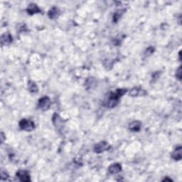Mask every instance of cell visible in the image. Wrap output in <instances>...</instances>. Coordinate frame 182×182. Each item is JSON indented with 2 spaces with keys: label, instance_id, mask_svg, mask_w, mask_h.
Here are the masks:
<instances>
[{
  "label": "cell",
  "instance_id": "1",
  "mask_svg": "<svg viewBox=\"0 0 182 182\" xmlns=\"http://www.w3.org/2000/svg\"><path fill=\"white\" fill-rule=\"evenodd\" d=\"M127 89H117L114 92L110 93L108 97H107L106 100L104 102V105L108 108H113L116 107L119 102L120 99L127 93Z\"/></svg>",
  "mask_w": 182,
  "mask_h": 182
},
{
  "label": "cell",
  "instance_id": "2",
  "mask_svg": "<svg viewBox=\"0 0 182 182\" xmlns=\"http://www.w3.org/2000/svg\"><path fill=\"white\" fill-rule=\"evenodd\" d=\"M19 125L20 129L26 132H32L35 129V123L31 120L22 119Z\"/></svg>",
  "mask_w": 182,
  "mask_h": 182
},
{
  "label": "cell",
  "instance_id": "3",
  "mask_svg": "<svg viewBox=\"0 0 182 182\" xmlns=\"http://www.w3.org/2000/svg\"><path fill=\"white\" fill-rule=\"evenodd\" d=\"M51 100L48 96H44L41 99H39V103H38V108L40 110L46 111L49 110V108L51 106Z\"/></svg>",
  "mask_w": 182,
  "mask_h": 182
},
{
  "label": "cell",
  "instance_id": "4",
  "mask_svg": "<svg viewBox=\"0 0 182 182\" xmlns=\"http://www.w3.org/2000/svg\"><path fill=\"white\" fill-rule=\"evenodd\" d=\"M110 148V146L107 142L102 141L97 144L94 146V152L97 154H101L105 151L109 150Z\"/></svg>",
  "mask_w": 182,
  "mask_h": 182
},
{
  "label": "cell",
  "instance_id": "5",
  "mask_svg": "<svg viewBox=\"0 0 182 182\" xmlns=\"http://www.w3.org/2000/svg\"><path fill=\"white\" fill-rule=\"evenodd\" d=\"M16 176L19 179V181L23 182H29L32 181L29 172L26 170H19L16 172Z\"/></svg>",
  "mask_w": 182,
  "mask_h": 182
},
{
  "label": "cell",
  "instance_id": "6",
  "mask_svg": "<svg viewBox=\"0 0 182 182\" xmlns=\"http://www.w3.org/2000/svg\"><path fill=\"white\" fill-rule=\"evenodd\" d=\"M146 92L141 87H134L129 91V95L132 97H142L145 96L146 95Z\"/></svg>",
  "mask_w": 182,
  "mask_h": 182
},
{
  "label": "cell",
  "instance_id": "7",
  "mask_svg": "<svg viewBox=\"0 0 182 182\" xmlns=\"http://www.w3.org/2000/svg\"><path fill=\"white\" fill-rule=\"evenodd\" d=\"M27 13L29 15H34L35 14L41 12V9L38 6L37 4L34 3H31L27 9Z\"/></svg>",
  "mask_w": 182,
  "mask_h": 182
},
{
  "label": "cell",
  "instance_id": "8",
  "mask_svg": "<svg viewBox=\"0 0 182 182\" xmlns=\"http://www.w3.org/2000/svg\"><path fill=\"white\" fill-rule=\"evenodd\" d=\"M122 168L121 164L119 163H115V164H111L108 168V172L110 174H116L122 171Z\"/></svg>",
  "mask_w": 182,
  "mask_h": 182
},
{
  "label": "cell",
  "instance_id": "9",
  "mask_svg": "<svg viewBox=\"0 0 182 182\" xmlns=\"http://www.w3.org/2000/svg\"><path fill=\"white\" fill-rule=\"evenodd\" d=\"M13 38L9 33H5L1 36V44L2 46H6L12 42Z\"/></svg>",
  "mask_w": 182,
  "mask_h": 182
},
{
  "label": "cell",
  "instance_id": "10",
  "mask_svg": "<svg viewBox=\"0 0 182 182\" xmlns=\"http://www.w3.org/2000/svg\"><path fill=\"white\" fill-rule=\"evenodd\" d=\"M181 153H182V147L181 146H176V149H175L174 151L171 154V157L172 159L176 160V161H179L181 159Z\"/></svg>",
  "mask_w": 182,
  "mask_h": 182
},
{
  "label": "cell",
  "instance_id": "11",
  "mask_svg": "<svg viewBox=\"0 0 182 182\" xmlns=\"http://www.w3.org/2000/svg\"><path fill=\"white\" fill-rule=\"evenodd\" d=\"M129 129L132 132H139L141 129L142 123L139 121H133L129 124Z\"/></svg>",
  "mask_w": 182,
  "mask_h": 182
},
{
  "label": "cell",
  "instance_id": "12",
  "mask_svg": "<svg viewBox=\"0 0 182 182\" xmlns=\"http://www.w3.org/2000/svg\"><path fill=\"white\" fill-rule=\"evenodd\" d=\"M59 15H60V10H59L58 8L55 7V6L52 7L50 10L49 11L48 13L49 17L51 19H53L58 17Z\"/></svg>",
  "mask_w": 182,
  "mask_h": 182
},
{
  "label": "cell",
  "instance_id": "13",
  "mask_svg": "<svg viewBox=\"0 0 182 182\" xmlns=\"http://www.w3.org/2000/svg\"><path fill=\"white\" fill-rule=\"evenodd\" d=\"M28 89L30 93H38V91H39V88H38V86L36 83L32 80H29L28 82Z\"/></svg>",
  "mask_w": 182,
  "mask_h": 182
},
{
  "label": "cell",
  "instance_id": "14",
  "mask_svg": "<svg viewBox=\"0 0 182 182\" xmlns=\"http://www.w3.org/2000/svg\"><path fill=\"white\" fill-rule=\"evenodd\" d=\"M125 10H120L119 11L120 12H116L114 15V16H113V22H117L118 20L120 19V16H121L122 15V14H123V12Z\"/></svg>",
  "mask_w": 182,
  "mask_h": 182
},
{
  "label": "cell",
  "instance_id": "15",
  "mask_svg": "<svg viewBox=\"0 0 182 182\" xmlns=\"http://www.w3.org/2000/svg\"><path fill=\"white\" fill-rule=\"evenodd\" d=\"M154 52V48H153V47H149V48L145 51V54L146 56H149L152 55Z\"/></svg>",
  "mask_w": 182,
  "mask_h": 182
},
{
  "label": "cell",
  "instance_id": "16",
  "mask_svg": "<svg viewBox=\"0 0 182 182\" xmlns=\"http://www.w3.org/2000/svg\"><path fill=\"white\" fill-rule=\"evenodd\" d=\"M176 77L177 78V79H178L179 80H181V77H182V75H181V66L179 67L178 69L176 70Z\"/></svg>",
  "mask_w": 182,
  "mask_h": 182
},
{
  "label": "cell",
  "instance_id": "17",
  "mask_svg": "<svg viewBox=\"0 0 182 182\" xmlns=\"http://www.w3.org/2000/svg\"><path fill=\"white\" fill-rule=\"evenodd\" d=\"M9 179V175L6 171H4L3 170L1 171V179L2 180H7Z\"/></svg>",
  "mask_w": 182,
  "mask_h": 182
},
{
  "label": "cell",
  "instance_id": "18",
  "mask_svg": "<svg viewBox=\"0 0 182 182\" xmlns=\"http://www.w3.org/2000/svg\"><path fill=\"white\" fill-rule=\"evenodd\" d=\"M4 134L3 132H2L1 133V143L2 144L4 142Z\"/></svg>",
  "mask_w": 182,
  "mask_h": 182
},
{
  "label": "cell",
  "instance_id": "19",
  "mask_svg": "<svg viewBox=\"0 0 182 182\" xmlns=\"http://www.w3.org/2000/svg\"><path fill=\"white\" fill-rule=\"evenodd\" d=\"M172 181V179H169L168 177H167V178H165L164 179H163V181Z\"/></svg>",
  "mask_w": 182,
  "mask_h": 182
}]
</instances>
